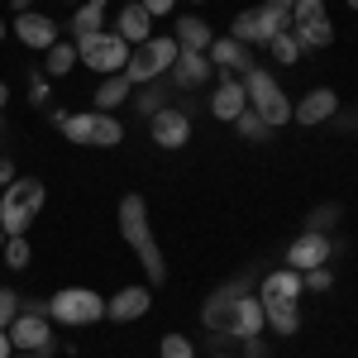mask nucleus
I'll list each match as a JSON object with an SVG mask.
<instances>
[{"instance_id": "obj_1", "label": "nucleus", "mask_w": 358, "mask_h": 358, "mask_svg": "<svg viewBox=\"0 0 358 358\" xmlns=\"http://www.w3.org/2000/svg\"><path fill=\"white\" fill-rule=\"evenodd\" d=\"M120 234H124V244L138 253V263H143V273L153 277V287H163L167 282V263H163V253H158V239H153V224H148L143 196H124V201H120Z\"/></svg>"}, {"instance_id": "obj_2", "label": "nucleus", "mask_w": 358, "mask_h": 358, "mask_svg": "<svg viewBox=\"0 0 358 358\" xmlns=\"http://www.w3.org/2000/svg\"><path fill=\"white\" fill-rule=\"evenodd\" d=\"M43 182H34V177H24V182H10L5 187V196H0V229H5V239H15V234H24L29 224L38 220V210H43Z\"/></svg>"}, {"instance_id": "obj_3", "label": "nucleus", "mask_w": 358, "mask_h": 358, "mask_svg": "<svg viewBox=\"0 0 358 358\" xmlns=\"http://www.w3.org/2000/svg\"><path fill=\"white\" fill-rule=\"evenodd\" d=\"M53 124L72 138V143H86V148H115V143L124 138L120 120L106 115V110H86V115H62V110H57Z\"/></svg>"}, {"instance_id": "obj_4", "label": "nucleus", "mask_w": 358, "mask_h": 358, "mask_svg": "<svg viewBox=\"0 0 358 358\" xmlns=\"http://www.w3.org/2000/svg\"><path fill=\"white\" fill-rule=\"evenodd\" d=\"M10 344L15 349H24V354H53L57 349V339H53V325H48V301L38 306V301H20V315L10 320Z\"/></svg>"}, {"instance_id": "obj_5", "label": "nucleus", "mask_w": 358, "mask_h": 358, "mask_svg": "<svg viewBox=\"0 0 358 358\" xmlns=\"http://www.w3.org/2000/svg\"><path fill=\"white\" fill-rule=\"evenodd\" d=\"M48 320L57 325H96L106 320V296H96L91 287H62L48 296Z\"/></svg>"}, {"instance_id": "obj_6", "label": "nucleus", "mask_w": 358, "mask_h": 358, "mask_svg": "<svg viewBox=\"0 0 358 358\" xmlns=\"http://www.w3.org/2000/svg\"><path fill=\"white\" fill-rule=\"evenodd\" d=\"M244 91H248V110L258 115V120H268V129H277V124H287V120H292V101H287V96H282V86L268 77V67L244 72Z\"/></svg>"}, {"instance_id": "obj_7", "label": "nucleus", "mask_w": 358, "mask_h": 358, "mask_svg": "<svg viewBox=\"0 0 358 358\" xmlns=\"http://www.w3.org/2000/svg\"><path fill=\"white\" fill-rule=\"evenodd\" d=\"M177 38H148V43H138L134 53H129V62H124V77L134 86H148L158 82V77H167L172 72V62H177Z\"/></svg>"}, {"instance_id": "obj_8", "label": "nucleus", "mask_w": 358, "mask_h": 358, "mask_svg": "<svg viewBox=\"0 0 358 358\" xmlns=\"http://www.w3.org/2000/svg\"><path fill=\"white\" fill-rule=\"evenodd\" d=\"M292 34H296L301 53L306 48H330L334 24H330V15H325V5H320V0H296V5H292Z\"/></svg>"}, {"instance_id": "obj_9", "label": "nucleus", "mask_w": 358, "mask_h": 358, "mask_svg": "<svg viewBox=\"0 0 358 358\" xmlns=\"http://www.w3.org/2000/svg\"><path fill=\"white\" fill-rule=\"evenodd\" d=\"M77 57H82L86 67H96V72H106V77H115V72H124V62H129V43L120 38V34H91V38H77Z\"/></svg>"}, {"instance_id": "obj_10", "label": "nucleus", "mask_w": 358, "mask_h": 358, "mask_svg": "<svg viewBox=\"0 0 358 358\" xmlns=\"http://www.w3.org/2000/svg\"><path fill=\"white\" fill-rule=\"evenodd\" d=\"M282 29H292V15L287 10H273V5H258V10H244L234 20L229 38H239V43H273Z\"/></svg>"}, {"instance_id": "obj_11", "label": "nucleus", "mask_w": 358, "mask_h": 358, "mask_svg": "<svg viewBox=\"0 0 358 358\" xmlns=\"http://www.w3.org/2000/svg\"><path fill=\"white\" fill-rule=\"evenodd\" d=\"M248 287H253V273H239L234 282L215 287V292L206 296V306H201V325H206L210 334H229V315H234V301L244 296Z\"/></svg>"}, {"instance_id": "obj_12", "label": "nucleus", "mask_w": 358, "mask_h": 358, "mask_svg": "<svg viewBox=\"0 0 358 358\" xmlns=\"http://www.w3.org/2000/svg\"><path fill=\"white\" fill-rule=\"evenodd\" d=\"M148 134L158 148H182V143H192V115L177 110V106H163V110L148 115Z\"/></svg>"}, {"instance_id": "obj_13", "label": "nucleus", "mask_w": 358, "mask_h": 358, "mask_svg": "<svg viewBox=\"0 0 358 358\" xmlns=\"http://www.w3.org/2000/svg\"><path fill=\"white\" fill-rule=\"evenodd\" d=\"M334 253V239L330 234H320V229H306L296 244L287 248V268H296V273H310V268H325Z\"/></svg>"}, {"instance_id": "obj_14", "label": "nucleus", "mask_w": 358, "mask_h": 358, "mask_svg": "<svg viewBox=\"0 0 358 358\" xmlns=\"http://www.w3.org/2000/svg\"><path fill=\"white\" fill-rule=\"evenodd\" d=\"M306 292V282L296 268H277V273L263 277V287H258V301L263 306H296Z\"/></svg>"}, {"instance_id": "obj_15", "label": "nucleus", "mask_w": 358, "mask_h": 358, "mask_svg": "<svg viewBox=\"0 0 358 358\" xmlns=\"http://www.w3.org/2000/svg\"><path fill=\"white\" fill-rule=\"evenodd\" d=\"M248 110V91H244V77H229V72H220V86H215V96H210V115L215 120H239V115Z\"/></svg>"}, {"instance_id": "obj_16", "label": "nucleus", "mask_w": 358, "mask_h": 358, "mask_svg": "<svg viewBox=\"0 0 358 358\" xmlns=\"http://www.w3.org/2000/svg\"><path fill=\"white\" fill-rule=\"evenodd\" d=\"M206 57H210V67H215V72H229V77H234V72H253V67H258V62L248 57V43L229 38V34H224V38H210Z\"/></svg>"}, {"instance_id": "obj_17", "label": "nucleus", "mask_w": 358, "mask_h": 358, "mask_svg": "<svg viewBox=\"0 0 358 358\" xmlns=\"http://www.w3.org/2000/svg\"><path fill=\"white\" fill-rule=\"evenodd\" d=\"M15 34H20L24 48H43V53L57 43V24L48 15H34V10H20V15H15Z\"/></svg>"}, {"instance_id": "obj_18", "label": "nucleus", "mask_w": 358, "mask_h": 358, "mask_svg": "<svg viewBox=\"0 0 358 358\" xmlns=\"http://www.w3.org/2000/svg\"><path fill=\"white\" fill-rule=\"evenodd\" d=\"M263 330H268V315H263V301L244 292V296L234 301V315H229V334H234V339H258Z\"/></svg>"}, {"instance_id": "obj_19", "label": "nucleus", "mask_w": 358, "mask_h": 358, "mask_svg": "<svg viewBox=\"0 0 358 358\" xmlns=\"http://www.w3.org/2000/svg\"><path fill=\"white\" fill-rule=\"evenodd\" d=\"M334 110H339V96H334L330 86H315V91L301 96V106H292V120L296 124H325Z\"/></svg>"}, {"instance_id": "obj_20", "label": "nucleus", "mask_w": 358, "mask_h": 358, "mask_svg": "<svg viewBox=\"0 0 358 358\" xmlns=\"http://www.w3.org/2000/svg\"><path fill=\"white\" fill-rule=\"evenodd\" d=\"M215 77V67H210V57L206 53H177V62H172V86H182V91H196V86H206Z\"/></svg>"}, {"instance_id": "obj_21", "label": "nucleus", "mask_w": 358, "mask_h": 358, "mask_svg": "<svg viewBox=\"0 0 358 358\" xmlns=\"http://www.w3.org/2000/svg\"><path fill=\"white\" fill-rule=\"evenodd\" d=\"M148 301H153L148 287H124V292H115L110 301H106V315H110V320H138V315L148 310Z\"/></svg>"}, {"instance_id": "obj_22", "label": "nucleus", "mask_w": 358, "mask_h": 358, "mask_svg": "<svg viewBox=\"0 0 358 358\" xmlns=\"http://www.w3.org/2000/svg\"><path fill=\"white\" fill-rule=\"evenodd\" d=\"M120 38H124V43H148V38H153V15H148V10H143V5H124V10H120Z\"/></svg>"}, {"instance_id": "obj_23", "label": "nucleus", "mask_w": 358, "mask_h": 358, "mask_svg": "<svg viewBox=\"0 0 358 358\" xmlns=\"http://www.w3.org/2000/svg\"><path fill=\"white\" fill-rule=\"evenodd\" d=\"M210 38H215V34H210L206 20H196V15H182V20H177V48H187V53H206Z\"/></svg>"}, {"instance_id": "obj_24", "label": "nucleus", "mask_w": 358, "mask_h": 358, "mask_svg": "<svg viewBox=\"0 0 358 358\" xmlns=\"http://www.w3.org/2000/svg\"><path fill=\"white\" fill-rule=\"evenodd\" d=\"M129 91H134V82H129L124 72H115V77H106V82L96 86V110H106V115H110L115 106H120V101L129 96Z\"/></svg>"}, {"instance_id": "obj_25", "label": "nucleus", "mask_w": 358, "mask_h": 358, "mask_svg": "<svg viewBox=\"0 0 358 358\" xmlns=\"http://www.w3.org/2000/svg\"><path fill=\"white\" fill-rule=\"evenodd\" d=\"M263 315H268V330L273 334H296V325H301L296 306H263Z\"/></svg>"}, {"instance_id": "obj_26", "label": "nucleus", "mask_w": 358, "mask_h": 358, "mask_svg": "<svg viewBox=\"0 0 358 358\" xmlns=\"http://www.w3.org/2000/svg\"><path fill=\"white\" fill-rule=\"evenodd\" d=\"M77 67V43H53L48 48V77H67Z\"/></svg>"}, {"instance_id": "obj_27", "label": "nucleus", "mask_w": 358, "mask_h": 358, "mask_svg": "<svg viewBox=\"0 0 358 358\" xmlns=\"http://www.w3.org/2000/svg\"><path fill=\"white\" fill-rule=\"evenodd\" d=\"M268 53H273L277 62H296V57H301V43H296V34H292V29H282L273 43H268Z\"/></svg>"}, {"instance_id": "obj_28", "label": "nucleus", "mask_w": 358, "mask_h": 358, "mask_svg": "<svg viewBox=\"0 0 358 358\" xmlns=\"http://www.w3.org/2000/svg\"><path fill=\"white\" fill-rule=\"evenodd\" d=\"M0 253H5V268H15V273H20V268H29V239H24V234L5 239V248H0Z\"/></svg>"}, {"instance_id": "obj_29", "label": "nucleus", "mask_w": 358, "mask_h": 358, "mask_svg": "<svg viewBox=\"0 0 358 358\" xmlns=\"http://www.w3.org/2000/svg\"><path fill=\"white\" fill-rule=\"evenodd\" d=\"M234 124H239V134H244L248 143H258V138H268V134H273V129H268V120H258L253 110H244L239 120H234Z\"/></svg>"}, {"instance_id": "obj_30", "label": "nucleus", "mask_w": 358, "mask_h": 358, "mask_svg": "<svg viewBox=\"0 0 358 358\" xmlns=\"http://www.w3.org/2000/svg\"><path fill=\"white\" fill-rule=\"evenodd\" d=\"M163 96H167V86H163V82H148L143 91H138V115H153V106L163 110Z\"/></svg>"}, {"instance_id": "obj_31", "label": "nucleus", "mask_w": 358, "mask_h": 358, "mask_svg": "<svg viewBox=\"0 0 358 358\" xmlns=\"http://www.w3.org/2000/svg\"><path fill=\"white\" fill-rule=\"evenodd\" d=\"M163 358H196L187 334H163Z\"/></svg>"}, {"instance_id": "obj_32", "label": "nucleus", "mask_w": 358, "mask_h": 358, "mask_svg": "<svg viewBox=\"0 0 358 358\" xmlns=\"http://www.w3.org/2000/svg\"><path fill=\"white\" fill-rule=\"evenodd\" d=\"M20 315V292H10V287H0V330H10V320Z\"/></svg>"}, {"instance_id": "obj_33", "label": "nucleus", "mask_w": 358, "mask_h": 358, "mask_svg": "<svg viewBox=\"0 0 358 358\" xmlns=\"http://www.w3.org/2000/svg\"><path fill=\"white\" fill-rule=\"evenodd\" d=\"M301 282H306V292H325L330 287V268H310V273H301Z\"/></svg>"}, {"instance_id": "obj_34", "label": "nucleus", "mask_w": 358, "mask_h": 358, "mask_svg": "<svg viewBox=\"0 0 358 358\" xmlns=\"http://www.w3.org/2000/svg\"><path fill=\"white\" fill-rule=\"evenodd\" d=\"M334 215H339V206H320V210L310 215V229H320V234H325V229L334 224Z\"/></svg>"}, {"instance_id": "obj_35", "label": "nucleus", "mask_w": 358, "mask_h": 358, "mask_svg": "<svg viewBox=\"0 0 358 358\" xmlns=\"http://www.w3.org/2000/svg\"><path fill=\"white\" fill-rule=\"evenodd\" d=\"M29 101H34V106H43V101H48V77H38V72H34V82H29Z\"/></svg>"}, {"instance_id": "obj_36", "label": "nucleus", "mask_w": 358, "mask_h": 358, "mask_svg": "<svg viewBox=\"0 0 358 358\" xmlns=\"http://www.w3.org/2000/svg\"><path fill=\"white\" fill-rule=\"evenodd\" d=\"M138 5H143V10H148V15H167V10H172V5H177V0H138Z\"/></svg>"}, {"instance_id": "obj_37", "label": "nucleus", "mask_w": 358, "mask_h": 358, "mask_svg": "<svg viewBox=\"0 0 358 358\" xmlns=\"http://www.w3.org/2000/svg\"><path fill=\"white\" fill-rule=\"evenodd\" d=\"M0 182H5V187L15 182V163H10V158H0Z\"/></svg>"}, {"instance_id": "obj_38", "label": "nucleus", "mask_w": 358, "mask_h": 358, "mask_svg": "<svg viewBox=\"0 0 358 358\" xmlns=\"http://www.w3.org/2000/svg\"><path fill=\"white\" fill-rule=\"evenodd\" d=\"M10 349H15V344H10V334L0 330V358H15V354H10Z\"/></svg>"}, {"instance_id": "obj_39", "label": "nucleus", "mask_w": 358, "mask_h": 358, "mask_svg": "<svg viewBox=\"0 0 358 358\" xmlns=\"http://www.w3.org/2000/svg\"><path fill=\"white\" fill-rule=\"evenodd\" d=\"M268 5H273V10H287V15H292V5H296V0H268Z\"/></svg>"}, {"instance_id": "obj_40", "label": "nucleus", "mask_w": 358, "mask_h": 358, "mask_svg": "<svg viewBox=\"0 0 358 358\" xmlns=\"http://www.w3.org/2000/svg\"><path fill=\"white\" fill-rule=\"evenodd\" d=\"M10 5H15V15H20V10H29V5H34V0H10Z\"/></svg>"}, {"instance_id": "obj_41", "label": "nucleus", "mask_w": 358, "mask_h": 358, "mask_svg": "<svg viewBox=\"0 0 358 358\" xmlns=\"http://www.w3.org/2000/svg\"><path fill=\"white\" fill-rule=\"evenodd\" d=\"M5 101H10V86H5V82H0V106H5Z\"/></svg>"}, {"instance_id": "obj_42", "label": "nucleus", "mask_w": 358, "mask_h": 358, "mask_svg": "<svg viewBox=\"0 0 358 358\" xmlns=\"http://www.w3.org/2000/svg\"><path fill=\"white\" fill-rule=\"evenodd\" d=\"M0 248H5V229H0Z\"/></svg>"}, {"instance_id": "obj_43", "label": "nucleus", "mask_w": 358, "mask_h": 358, "mask_svg": "<svg viewBox=\"0 0 358 358\" xmlns=\"http://www.w3.org/2000/svg\"><path fill=\"white\" fill-rule=\"evenodd\" d=\"M349 10H358V0H349Z\"/></svg>"}, {"instance_id": "obj_44", "label": "nucleus", "mask_w": 358, "mask_h": 358, "mask_svg": "<svg viewBox=\"0 0 358 358\" xmlns=\"http://www.w3.org/2000/svg\"><path fill=\"white\" fill-rule=\"evenodd\" d=\"M0 38H5V24H0Z\"/></svg>"}, {"instance_id": "obj_45", "label": "nucleus", "mask_w": 358, "mask_h": 358, "mask_svg": "<svg viewBox=\"0 0 358 358\" xmlns=\"http://www.w3.org/2000/svg\"><path fill=\"white\" fill-rule=\"evenodd\" d=\"M72 5H77V0H72Z\"/></svg>"}, {"instance_id": "obj_46", "label": "nucleus", "mask_w": 358, "mask_h": 358, "mask_svg": "<svg viewBox=\"0 0 358 358\" xmlns=\"http://www.w3.org/2000/svg\"><path fill=\"white\" fill-rule=\"evenodd\" d=\"M196 5H201V0H196Z\"/></svg>"}, {"instance_id": "obj_47", "label": "nucleus", "mask_w": 358, "mask_h": 358, "mask_svg": "<svg viewBox=\"0 0 358 358\" xmlns=\"http://www.w3.org/2000/svg\"><path fill=\"white\" fill-rule=\"evenodd\" d=\"M220 358H224V354H220Z\"/></svg>"}]
</instances>
